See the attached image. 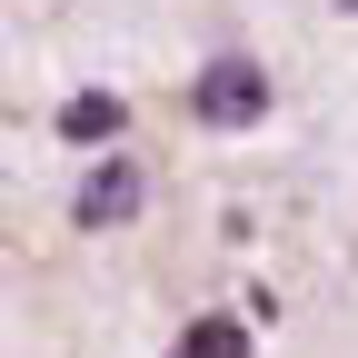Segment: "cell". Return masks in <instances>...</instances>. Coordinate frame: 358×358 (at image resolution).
<instances>
[{
  "instance_id": "6da1fadb",
  "label": "cell",
  "mask_w": 358,
  "mask_h": 358,
  "mask_svg": "<svg viewBox=\"0 0 358 358\" xmlns=\"http://www.w3.org/2000/svg\"><path fill=\"white\" fill-rule=\"evenodd\" d=\"M259 110H268V70L259 60H209L189 80V120H209V129H249Z\"/></svg>"
},
{
  "instance_id": "5b68a950",
  "label": "cell",
  "mask_w": 358,
  "mask_h": 358,
  "mask_svg": "<svg viewBox=\"0 0 358 358\" xmlns=\"http://www.w3.org/2000/svg\"><path fill=\"white\" fill-rule=\"evenodd\" d=\"M338 10H358V0H338Z\"/></svg>"
},
{
  "instance_id": "277c9868",
  "label": "cell",
  "mask_w": 358,
  "mask_h": 358,
  "mask_svg": "<svg viewBox=\"0 0 358 358\" xmlns=\"http://www.w3.org/2000/svg\"><path fill=\"white\" fill-rule=\"evenodd\" d=\"M169 358H249V329L229 319V308H209V319L179 329V348H169Z\"/></svg>"
},
{
  "instance_id": "7a4b0ae2",
  "label": "cell",
  "mask_w": 358,
  "mask_h": 358,
  "mask_svg": "<svg viewBox=\"0 0 358 358\" xmlns=\"http://www.w3.org/2000/svg\"><path fill=\"white\" fill-rule=\"evenodd\" d=\"M140 199H150V169L110 150V159H90V169H80L70 219H80V229H120V219H140Z\"/></svg>"
},
{
  "instance_id": "3957f363",
  "label": "cell",
  "mask_w": 358,
  "mask_h": 358,
  "mask_svg": "<svg viewBox=\"0 0 358 358\" xmlns=\"http://www.w3.org/2000/svg\"><path fill=\"white\" fill-rule=\"evenodd\" d=\"M120 120H129V100H120V90H80V100H60V140L80 150H100V140H120Z\"/></svg>"
}]
</instances>
